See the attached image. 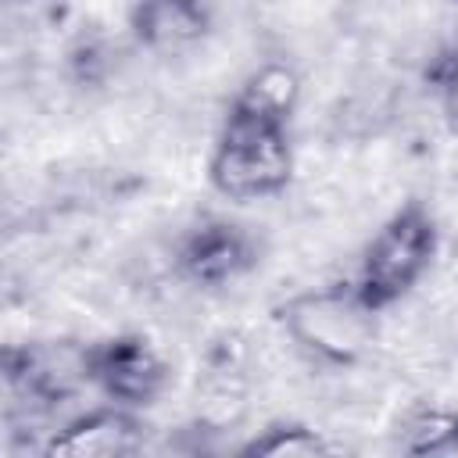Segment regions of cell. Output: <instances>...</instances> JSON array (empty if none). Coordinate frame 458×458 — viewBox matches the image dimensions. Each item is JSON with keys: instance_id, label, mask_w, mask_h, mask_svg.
Wrapping results in <instances>:
<instances>
[{"instance_id": "cell-1", "label": "cell", "mask_w": 458, "mask_h": 458, "mask_svg": "<svg viewBox=\"0 0 458 458\" xmlns=\"http://www.w3.org/2000/svg\"><path fill=\"white\" fill-rule=\"evenodd\" d=\"M279 326L297 351L322 365H358L379 340V308L354 283L301 290L283 301Z\"/></svg>"}, {"instance_id": "cell-2", "label": "cell", "mask_w": 458, "mask_h": 458, "mask_svg": "<svg viewBox=\"0 0 458 458\" xmlns=\"http://www.w3.org/2000/svg\"><path fill=\"white\" fill-rule=\"evenodd\" d=\"M290 122H276L229 104L208 157L211 186L229 200H265L286 190L293 175Z\"/></svg>"}, {"instance_id": "cell-3", "label": "cell", "mask_w": 458, "mask_h": 458, "mask_svg": "<svg viewBox=\"0 0 458 458\" xmlns=\"http://www.w3.org/2000/svg\"><path fill=\"white\" fill-rule=\"evenodd\" d=\"M433 258H437L433 215L422 204H404L369 240L358 261L354 286L372 308L386 311L390 304H397L404 293H411L422 283Z\"/></svg>"}, {"instance_id": "cell-4", "label": "cell", "mask_w": 458, "mask_h": 458, "mask_svg": "<svg viewBox=\"0 0 458 458\" xmlns=\"http://www.w3.org/2000/svg\"><path fill=\"white\" fill-rule=\"evenodd\" d=\"M172 379L165 354L140 333H118L89 344V383L122 408L154 404Z\"/></svg>"}, {"instance_id": "cell-5", "label": "cell", "mask_w": 458, "mask_h": 458, "mask_svg": "<svg viewBox=\"0 0 458 458\" xmlns=\"http://www.w3.org/2000/svg\"><path fill=\"white\" fill-rule=\"evenodd\" d=\"M258 261L250 233L225 218H208L193 225L175 247V268L197 286H229Z\"/></svg>"}, {"instance_id": "cell-6", "label": "cell", "mask_w": 458, "mask_h": 458, "mask_svg": "<svg viewBox=\"0 0 458 458\" xmlns=\"http://www.w3.org/2000/svg\"><path fill=\"white\" fill-rule=\"evenodd\" d=\"M7 379L36 404H54L89 386V344H29L7 351Z\"/></svg>"}, {"instance_id": "cell-7", "label": "cell", "mask_w": 458, "mask_h": 458, "mask_svg": "<svg viewBox=\"0 0 458 458\" xmlns=\"http://www.w3.org/2000/svg\"><path fill=\"white\" fill-rule=\"evenodd\" d=\"M143 440V426L136 419L132 408L122 404H107V408H93L86 415H75L72 422H64L50 440H47V454H61V458H122L132 454Z\"/></svg>"}, {"instance_id": "cell-8", "label": "cell", "mask_w": 458, "mask_h": 458, "mask_svg": "<svg viewBox=\"0 0 458 458\" xmlns=\"http://www.w3.org/2000/svg\"><path fill=\"white\" fill-rule=\"evenodd\" d=\"M132 36L150 54H186L211 29L204 0H136L129 14Z\"/></svg>"}, {"instance_id": "cell-9", "label": "cell", "mask_w": 458, "mask_h": 458, "mask_svg": "<svg viewBox=\"0 0 458 458\" xmlns=\"http://www.w3.org/2000/svg\"><path fill=\"white\" fill-rule=\"evenodd\" d=\"M301 100V79L290 64L283 61H268L258 72H250V79L243 82V89L233 97V107L276 118V122H290Z\"/></svg>"}, {"instance_id": "cell-10", "label": "cell", "mask_w": 458, "mask_h": 458, "mask_svg": "<svg viewBox=\"0 0 458 458\" xmlns=\"http://www.w3.org/2000/svg\"><path fill=\"white\" fill-rule=\"evenodd\" d=\"M333 451H336V444L329 437H322L318 429L301 426V422L268 426L261 437L243 444V454H250V458H318V454H333Z\"/></svg>"}, {"instance_id": "cell-11", "label": "cell", "mask_w": 458, "mask_h": 458, "mask_svg": "<svg viewBox=\"0 0 458 458\" xmlns=\"http://www.w3.org/2000/svg\"><path fill=\"white\" fill-rule=\"evenodd\" d=\"M404 440L411 451H440L447 444H458V411L444 408H422L404 422Z\"/></svg>"}]
</instances>
